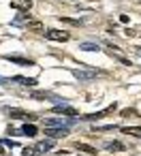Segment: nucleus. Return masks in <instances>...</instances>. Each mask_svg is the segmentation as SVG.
<instances>
[{
  "mask_svg": "<svg viewBox=\"0 0 141 156\" xmlns=\"http://www.w3.org/2000/svg\"><path fill=\"white\" fill-rule=\"evenodd\" d=\"M54 113H62V115H69V118H77V115H79V111H77L75 107L66 105L64 101H62V105H56V107H54Z\"/></svg>",
  "mask_w": 141,
  "mask_h": 156,
  "instance_id": "1",
  "label": "nucleus"
},
{
  "mask_svg": "<svg viewBox=\"0 0 141 156\" xmlns=\"http://www.w3.org/2000/svg\"><path fill=\"white\" fill-rule=\"evenodd\" d=\"M45 37H47L49 41H60V43H66V41L71 39V34L64 32V30H47Z\"/></svg>",
  "mask_w": 141,
  "mask_h": 156,
  "instance_id": "2",
  "label": "nucleus"
},
{
  "mask_svg": "<svg viewBox=\"0 0 141 156\" xmlns=\"http://www.w3.org/2000/svg\"><path fill=\"white\" fill-rule=\"evenodd\" d=\"M71 71H73V75H75L77 79H94V77L98 75L96 69H71Z\"/></svg>",
  "mask_w": 141,
  "mask_h": 156,
  "instance_id": "3",
  "label": "nucleus"
},
{
  "mask_svg": "<svg viewBox=\"0 0 141 156\" xmlns=\"http://www.w3.org/2000/svg\"><path fill=\"white\" fill-rule=\"evenodd\" d=\"M75 120H60V118H51V120H43V126L47 128H62V126H71Z\"/></svg>",
  "mask_w": 141,
  "mask_h": 156,
  "instance_id": "4",
  "label": "nucleus"
},
{
  "mask_svg": "<svg viewBox=\"0 0 141 156\" xmlns=\"http://www.w3.org/2000/svg\"><path fill=\"white\" fill-rule=\"evenodd\" d=\"M43 130L51 139H60V137H66L69 135V126H62V128H47V126H43Z\"/></svg>",
  "mask_w": 141,
  "mask_h": 156,
  "instance_id": "5",
  "label": "nucleus"
},
{
  "mask_svg": "<svg viewBox=\"0 0 141 156\" xmlns=\"http://www.w3.org/2000/svg\"><path fill=\"white\" fill-rule=\"evenodd\" d=\"M11 7L17 11H30L32 9V0H11Z\"/></svg>",
  "mask_w": 141,
  "mask_h": 156,
  "instance_id": "6",
  "label": "nucleus"
},
{
  "mask_svg": "<svg viewBox=\"0 0 141 156\" xmlns=\"http://www.w3.org/2000/svg\"><path fill=\"white\" fill-rule=\"evenodd\" d=\"M26 28L32 30V32H45V26H43L41 20H28L26 22Z\"/></svg>",
  "mask_w": 141,
  "mask_h": 156,
  "instance_id": "7",
  "label": "nucleus"
},
{
  "mask_svg": "<svg viewBox=\"0 0 141 156\" xmlns=\"http://www.w3.org/2000/svg\"><path fill=\"white\" fill-rule=\"evenodd\" d=\"M11 118H22V120H37L34 113L24 111V109H11Z\"/></svg>",
  "mask_w": 141,
  "mask_h": 156,
  "instance_id": "8",
  "label": "nucleus"
},
{
  "mask_svg": "<svg viewBox=\"0 0 141 156\" xmlns=\"http://www.w3.org/2000/svg\"><path fill=\"white\" fill-rule=\"evenodd\" d=\"M54 147V139H45V141H39L37 145H34V150L39 152V154H45V152H49Z\"/></svg>",
  "mask_w": 141,
  "mask_h": 156,
  "instance_id": "9",
  "label": "nucleus"
},
{
  "mask_svg": "<svg viewBox=\"0 0 141 156\" xmlns=\"http://www.w3.org/2000/svg\"><path fill=\"white\" fill-rule=\"evenodd\" d=\"M13 81H17V83H22V86H28V88H34V86H37V79H32V77H22V75H15Z\"/></svg>",
  "mask_w": 141,
  "mask_h": 156,
  "instance_id": "10",
  "label": "nucleus"
},
{
  "mask_svg": "<svg viewBox=\"0 0 141 156\" xmlns=\"http://www.w3.org/2000/svg\"><path fill=\"white\" fill-rule=\"evenodd\" d=\"M120 130L124 135H130V137H139L141 139V126H122Z\"/></svg>",
  "mask_w": 141,
  "mask_h": 156,
  "instance_id": "11",
  "label": "nucleus"
},
{
  "mask_svg": "<svg viewBox=\"0 0 141 156\" xmlns=\"http://www.w3.org/2000/svg\"><path fill=\"white\" fill-rule=\"evenodd\" d=\"M7 60H11V62H15V64H22V66H32L34 62L32 60H28V58H19V56H5Z\"/></svg>",
  "mask_w": 141,
  "mask_h": 156,
  "instance_id": "12",
  "label": "nucleus"
},
{
  "mask_svg": "<svg viewBox=\"0 0 141 156\" xmlns=\"http://www.w3.org/2000/svg\"><path fill=\"white\" fill-rule=\"evenodd\" d=\"M105 147H107L109 152H124V150H126L124 143H120V141H109V143H105Z\"/></svg>",
  "mask_w": 141,
  "mask_h": 156,
  "instance_id": "13",
  "label": "nucleus"
},
{
  "mask_svg": "<svg viewBox=\"0 0 141 156\" xmlns=\"http://www.w3.org/2000/svg\"><path fill=\"white\" fill-rule=\"evenodd\" d=\"M30 96H32V98H39V101H45V98H51V101H58V98H56V96H54L51 92H32Z\"/></svg>",
  "mask_w": 141,
  "mask_h": 156,
  "instance_id": "14",
  "label": "nucleus"
},
{
  "mask_svg": "<svg viewBox=\"0 0 141 156\" xmlns=\"http://www.w3.org/2000/svg\"><path fill=\"white\" fill-rule=\"evenodd\" d=\"M75 147H77L79 152H83V154H88V156H90V154H96V150H94L92 145H86V143H79V141L75 143Z\"/></svg>",
  "mask_w": 141,
  "mask_h": 156,
  "instance_id": "15",
  "label": "nucleus"
},
{
  "mask_svg": "<svg viewBox=\"0 0 141 156\" xmlns=\"http://www.w3.org/2000/svg\"><path fill=\"white\" fill-rule=\"evenodd\" d=\"M22 133L28 135V137H34V135H37V126H34V124H24V126H22Z\"/></svg>",
  "mask_w": 141,
  "mask_h": 156,
  "instance_id": "16",
  "label": "nucleus"
},
{
  "mask_svg": "<svg viewBox=\"0 0 141 156\" xmlns=\"http://www.w3.org/2000/svg\"><path fill=\"white\" fill-rule=\"evenodd\" d=\"M79 49L81 51H98V45L96 43H79Z\"/></svg>",
  "mask_w": 141,
  "mask_h": 156,
  "instance_id": "17",
  "label": "nucleus"
},
{
  "mask_svg": "<svg viewBox=\"0 0 141 156\" xmlns=\"http://www.w3.org/2000/svg\"><path fill=\"white\" fill-rule=\"evenodd\" d=\"M105 115H109L107 109H105V111H98V113H90V115H86V120H88V122H94V120H100V118H105Z\"/></svg>",
  "mask_w": 141,
  "mask_h": 156,
  "instance_id": "18",
  "label": "nucleus"
},
{
  "mask_svg": "<svg viewBox=\"0 0 141 156\" xmlns=\"http://www.w3.org/2000/svg\"><path fill=\"white\" fill-rule=\"evenodd\" d=\"M60 22L62 24H69V26H81L83 24L81 20H73V17H60Z\"/></svg>",
  "mask_w": 141,
  "mask_h": 156,
  "instance_id": "19",
  "label": "nucleus"
},
{
  "mask_svg": "<svg viewBox=\"0 0 141 156\" xmlns=\"http://www.w3.org/2000/svg\"><path fill=\"white\" fill-rule=\"evenodd\" d=\"M113 128H118V126H113V124H105V126H96V130H98V133H107V130H113Z\"/></svg>",
  "mask_w": 141,
  "mask_h": 156,
  "instance_id": "20",
  "label": "nucleus"
},
{
  "mask_svg": "<svg viewBox=\"0 0 141 156\" xmlns=\"http://www.w3.org/2000/svg\"><path fill=\"white\" fill-rule=\"evenodd\" d=\"M122 115H124V118H128V115H137V109H132V107H130V109H124Z\"/></svg>",
  "mask_w": 141,
  "mask_h": 156,
  "instance_id": "21",
  "label": "nucleus"
},
{
  "mask_svg": "<svg viewBox=\"0 0 141 156\" xmlns=\"http://www.w3.org/2000/svg\"><path fill=\"white\" fill-rule=\"evenodd\" d=\"M128 39H132V37H137V30H132V28H126V32H124Z\"/></svg>",
  "mask_w": 141,
  "mask_h": 156,
  "instance_id": "22",
  "label": "nucleus"
},
{
  "mask_svg": "<svg viewBox=\"0 0 141 156\" xmlns=\"http://www.w3.org/2000/svg\"><path fill=\"white\" fill-rule=\"evenodd\" d=\"M0 143H2V145H7V147H15V141H9V139H2Z\"/></svg>",
  "mask_w": 141,
  "mask_h": 156,
  "instance_id": "23",
  "label": "nucleus"
},
{
  "mask_svg": "<svg viewBox=\"0 0 141 156\" xmlns=\"http://www.w3.org/2000/svg\"><path fill=\"white\" fill-rule=\"evenodd\" d=\"M120 22H122V24H128L130 17H128V15H120Z\"/></svg>",
  "mask_w": 141,
  "mask_h": 156,
  "instance_id": "24",
  "label": "nucleus"
},
{
  "mask_svg": "<svg viewBox=\"0 0 141 156\" xmlns=\"http://www.w3.org/2000/svg\"><path fill=\"white\" fill-rule=\"evenodd\" d=\"M135 51H137V54H139V56H141V47H137V49H135Z\"/></svg>",
  "mask_w": 141,
  "mask_h": 156,
  "instance_id": "25",
  "label": "nucleus"
},
{
  "mask_svg": "<svg viewBox=\"0 0 141 156\" xmlns=\"http://www.w3.org/2000/svg\"><path fill=\"white\" fill-rule=\"evenodd\" d=\"M90 156H94V154H90Z\"/></svg>",
  "mask_w": 141,
  "mask_h": 156,
  "instance_id": "26",
  "label": "nucleus"
}]
</instances>
